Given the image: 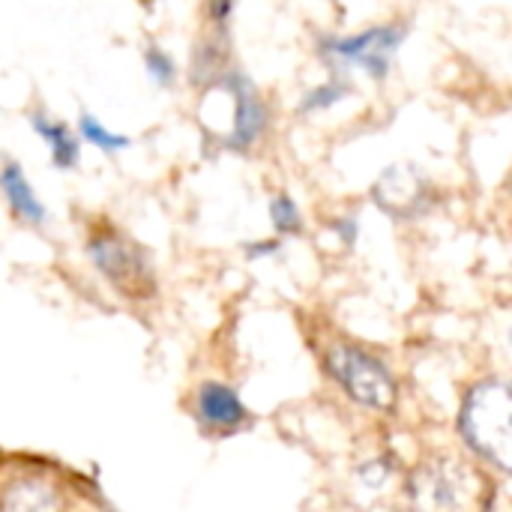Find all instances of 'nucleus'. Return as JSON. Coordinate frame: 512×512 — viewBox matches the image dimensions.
<instances>
[{
  "label": "nucleus",
  "instance_id": "obj_1",
  "mask_svg": "<svg viewBox=\"0 0 512 512\" xmlns=\"http://www.w3.org/2000/svg\"><path fill=\"white\" fill-rule=\"evenodd\" d=\"M459 429L474 453L492 462L498 471L512 468V399L510 387L501 381H486L474 387L465 399Z\"/></svg>",
  "mask_w": 512,
  "mask_h": 512
},
{
  "label": "nucleus",
  "instance_id": "obj_2",
  "mask_svg": "<svg viewBox=\"0 0 512 512\" xmlns=\"http://www.w3.org/2000/svg\"><path fill=\"white\" fill-rule=\"evenodd\" d=\"M414 512H483L486 483L483 477L456 459H441L420 468L408 486Z\"/></svg>",
  "mask_w": 512,
  "mask_h": 512
},
{
  "label": "nucleus",
  "instance_id": "obj_3",
  "mask_svg": "<svg viewBox=\"0 0 512 512\" xmlns=\"http://www.w3.org/2000/svg\"><path fill=\"white\" fill-rule=\"evenodd\" d=\"M327 369L330 375L348 390V396L372 411H387L396 402V381L390 378L387 366L354 348V345H333L327 351Z\"/></svg>",
  "mask_w": 512,
  "mask_h": 512
},
{
  "label": "nucleus",
  "instance_id": "obj_4",
  "mask_svg": "<svg viewBox=\"0 0 512 512\" xmlns=\"http://www.w3.org/2000/svg\"><path fill=\"white\" fill-rule=\"evenodd\" d=\"M405 36H408L405 24H378V27L354 33V36L324 39L318 51L336 69L360 66L372 78L384 81L387 72H390V63H393V57L399 51V45L405 42Z\"/></svg>",
  "mask_w": 512,
  "mask_h": 512
},
{
  "label": "nucleus",
  "instance_id": "obj_5",
  "mask_svg": "<svg viewBox=\"0 0 512 512\" xmlns=\"http://www.w3.org/2000/svg\"><path fill=\"white\" fill-rule=\"evenodd\" d=\"M87 255L96 270L123 294L144 297L153 291V270L147 252L117 231H99L87 240Z\"/></svg>",
  "mask_w": 512,
  "mask_h": 512
},
{
  "label": "nucleus",
  "instance_id": "obj_6",
  "mask_svg": "<svg viewBox=\"0 0 512 512\" xmlns=\"http://www.w3.org/2000/svg\"><path fill=\"white\" fill-rule=\"evenodd\" d=\"M222 87L234 99V126L228 135V147L231 150H249L267 129V105L258 96L255 84L237 69L222 75Z\"/></svg>",
  "mask_w": 512,
  "mask_h": 512
},
{
  "label": "nucleus",
  "instance_id": "obj_7",
  "mask_svg": "<svg viewBox=\"0 0 512 512\" xmlns=\"http://www.w3.org/2000/svg\"><path fill=\"white\" fill-rule=\"evenodd\" d=\"M429 195V183L411 168H390L375 186V201L399 219L423 213L429 207Z\"/></svg>",
  "mask_w": 512,
  "mask_h": 512
},
{
  "label": "nucleus",
  "instance_id": "obj_8",
  "mask_svg": "<svg viewBox=\"0 0 512 512\" xmlns=\"http://www.w3.org/2000/svg\"><path fill=\"white\" fill-rule=\"evenodd\" d=\"M198 420L210 429L231 432L246 423V408L225 384H204L198 393Z\"/></svg>",
  "mask_w": 512,
  "mask_h": 512
},
{
  "label": "nucleus",
  "instance_id": "obj_9",
  "mask_svg": "<svg viewBox=\"0 0 512 512\" xmlns=\"http://www.w3.org/2000/svg\"><path fill=\"white\" fill-rule=\"evenodd\" d=\"M0 189L12 207V213L18 219H24L27 225H42L45 222V207L39 204V198L33 195V186L27 183L24 171L18 168V162H3L0 168Z\"/></svg>",
  "mask_w": 512,
  "mask_h": 512
},
{
  "label": "nucleus",
  "instance_id": "obj_10",
  "mask_svg": "<svg viewBox=\"0 0 512 512\" xmlns=\"http://www.w3.org/2000/svg\"><path fill=\"white\" fill-rule=\"evenodd\" d=\"M30 126L36 129V135L48 144V153H51V162L54 168L60 171H72L78 165V156H81V144L78 138L69 132L66 123L60 120H51L45 114H30Z\"/></svg>",
  "mask_w": 512,
  "mask_h": 512
},
{
  "label": "nucleus",
  "instance_id": "obj_11",
  "mask_svg": "<svg viewBox=\"0 0 512 512\" xmlns=\"http://www.w3.org/2000/svg\"><path fill=\"white\" fill-rule=\"evenodd\" d=\"M3 512H57V498L51 495V489L33 480H24L12 486V492L6 495Z\"/></svg>",
  "mask_w": 512,
  "mask_h": 512
},
{
  "label": "nucleus",
  "instance_id": "obj_12",
  "mask_svg": "<svg viewBox=\"0 0 512 512\" xmlns=\"http://www.w3.org/2000/svg\"><path fill=\"white\" fill-rule=\"evenodd\" d=\"M78 129H81V135H84L87 144H93V147H99V150H105V153H117V150H126V147L132 144L126 135H114L111 129H105V126H102L96 117H90V114H81Z\"/></svg>",
  "mask_w": 512,
  "mask_h": 512
},
{
  "label": "nucleus",
  "instance_id": "obj_13",
  "mask_svg": "<svg viewBox=\"0 0 512 512\" xmlns=\"http://www.w3.org/2000/svg\"><path fill=\"white\" fill-rule=\"evenodd\" d=\"M345 93H348V84H345L342 78H330L327 84H321V87H315V90H309V93L303 96L300 111H303V114H309V111H324V108L336 105L339 99H345Z\"/></svg>",
  "mask_w": 512,
  "mask_h": 512
},
{
  "label": "nucleus",
  "instance_id": "obj_14",
  "mask_svg": "<svg viewBox=\"0 0 512 512\" xmlns=\"http://www.w3.org/2000/svg\"><path fill=\"white\" fill-rule=\"evenodd\" d=\"M270 222H273V228L279 231V234H300V228H303V219H300V210H297V204L291 201V195H276L273 201H270Z\"/></svg>",
  "mask_w": 512,
  "mask_h": 512
},
{
  "label": "nucleus",
  "instance_id": "obj_15",
  "mask_svg": "<svg viewBox=\"0 0 512 512\" xmlns=\"http://www.w3.org/2000/svg\"><path fill=\"white\" fill-rule=\"evenodd\" d=\"M144 63H147V72L156 84L162 87H171L174 78H177V66H174V57L168 51H162L159 45H150L144 51Z\"/></svg>",
  "mask_w": 512,
  "mask_h": 512
},
{
  "label": "nucleus",
  "instance_id": "obj_16",
  "mask_svg": "<svg viewBox=\"0 0 512 512\" xmlns=\"http://www.w3.org/2000/svg\"><path fill=\"white\" fill-rule=\"evenodd\" d=\"M231 12H234V0H207V15H210V21H213L219 30L228 27Z\"/></svg>",
  "mask_w": 512,
  "mask_h": 512
},
{
  "label": "nucleus",
  "instance_id": "obj_17",
  "mask_svg": "<svg viewBox=\"0 0 512 512\" xmlns=\"http://www.w3.org/2000/svg\"><path fill=\"white\" fill-rule=\"evenodd\" d=\"M336 231H339V237L351 246V243H354V234H357V222H354V219H339V222H336Z\"/></svg>",
  "mask_w": 512,
  "mask_h": 512
},
{
  "label": "nucleus",
  "instance_id": "obj_18",
  "mask_svg": "<svg viewBox=\"0 0 512 512\" xmlns=\"http://www.w3.org/2000/svg\"><path fill=\"white\" fill-rule=\"evenodd\" d=\"M279 249V240H267V243H258V246H246V255L249 258H261V255H270Z\"/></svg>",
  "mask_w": 512,
  "mask_h": 512
}]
</instances>
